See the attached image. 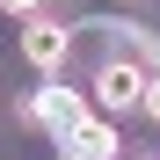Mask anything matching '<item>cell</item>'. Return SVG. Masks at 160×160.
I'll use <instances>...</instances> for the list:
<instances>
[{
	"mask_svg": "<svg viewBox=\"0 0 160 160\" xmlns=\"http://www.w3.org/2000/svg\"><path fill=\"white\" fill-rule=\"evenodd\" d=\"M146 80H153L146 66L109 58V66L95 73V109H109V117H117V109H138V102H146Z\"/></svg>",
	"mask_w": 160,
	"mask_h": 160,
	"instance_id": "cell-1",
	"label": "cell"
},
{
	"mask_svg": "<svg viewBox=\"0 0 160 160\" xmlns=\"http://www.w3.org/2000/svg\"><path fill=\"white\" fill-rule=\"evenodd\" d=\"M66 51H73V29H66V22H51V15L22 22V58H29L37 73H58V66H66Z\"/></svg>",
	"mask_w": 160,
	"mask_h": 160,
	"instance_id": "cell-2",
	"label": "cell"
},
{
	"mask_svg": "<svg viewBox=\"0 0 160 160\" xmlns=\"http://www.w3.org/2000/svg\"><path fill=\"white\" fill-rule=\"evenodd\" d=\"M29 117H37V124H51L58 138H73V131L88 124V95H73V88H44V95L29 102Z\"/></svg>",
	"mask_w": 160,
	"mask_h": 160,
	"instance_id": "cell-3",
	"label": "cell"
},
{
	"mask_svg": "<svg viewBox=\"0 0 160 160\" xmlns=\"http://www.w3.org/2000/svg\"><path fill=\"white\" fill-rule=\"evenodd\" d=\"M66 153H80V160H109L117 138H109V124H80L73 138H66Z\"/></svg>",
	"mask_w": 160,
	"mask_h": 160,
	"instance_id": "cell-4",
	"label": "cell"
},
{
	"mask_svg": "<svg viewBox=\"0 0 160 160\" xmlns=\"http://www.w3.org/2000/svg\"><path fill=\"white\" fill-rule=\"evenodd\" d=\"M0 15H22V22H37V15H44V0H0Z\"/></svg>",
	"mask_w": 160,
	"mask_h": 160,
	"instance_id": "cell-5",
	"label": "cell"
},
{
	"mask_svg": "<svg viewBox=\"0 0 160 160\" xmlns=\"http://www.w3.org/2000/svg\"><path fill=\"white\" fill-rule=\"evenodd\" d=\"M138 109H146V117L160 124V80H146V102H138Z\"/></svg>",
	"mask_w": 160,
	"mask_h": 160,
	"instance_id": "cell-6",
	"label": "cell"
},
{
	"mask_svg": "<svg viewBox=\"0 0 160 160\" xmlns=\"http://www.w3.org/2000/svg\"><path fill=\"white\" fill-rule=\"evenodd\" d=\"M66 160H80V153H66Z\"/></svg>",
	"mask_w": 160,
	"mask_h": 160,
	"instance_id": "cell-7",
	"label": "cell"
},
{
	"mask_svg": "<svg viewBox=\"0 0 160 160\" xmlns=\"http://www.w3.org/2000/svg\"><path fill=\"white\" fill-rule=\"evenodd\" d=\"M146 160H153V153H146Z\"/></svg>",
	"mask_w": 160,
	"mask_h": 160,
	"instance_id": "cell-8",
	"label": "cell"
}]
</instances>
